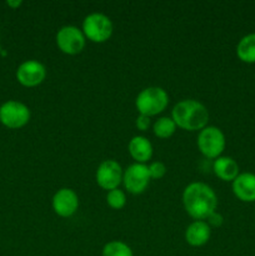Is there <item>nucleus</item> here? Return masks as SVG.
I'll return each mask as SVG.
<instances>
[{
	"label": "nucleus",
	"mask_w": 255,
	"mask_h": 256,
	"mask_svg": "<svg viewBox=\"0 0 255 256\" xmlns=\"http://www.w3.org/2000/svg\"><path fill=\"white\" fill-rule=\"evenodd\" d=\"M182 205L189 216L205 222L210 214L216 212L218 196L209 185L195 182L182 192Z\"/></svg>",
	"instance_id": "f257e3e1"
},
{
	"label": "nucleus",
	"mask_w": 255,
	"mask_h": 256,
	"mask_svg": "<svg viewBox=\"0 0 255 256\" xmlns=\"http://www.w3.org/2000/svg\"><path fill=\"white\" fill-rule=\"evenodd\" d=\"M172 119L178 128L186 132H198L208 126L209 112L206 106L194 99H184L175 104Z\"/></svg>",
	"instance_id": "f03ea898"
},
{
	"label": "nucleus",
	"mask_w": 255,
	"mask_h": 256,
	"mask_svg": "<svg viewBox=\"0 0 255 256\" xmlns=\"http://www.w3.org/2000/svg\"><path fill=\"white\" fill-rule=\"evenodd\" d=\"M169 104V95L160 86H148L138 94L135 106L139 114L145 116H155L162 114Z\"/></svg>",
	"instance_id": "7ed1b4c3"
},
{
	"label": "nucleus",
	"mask_w": 255,
	"mask_h": 256,
	"mask_svg": "<svg viewBox=\"0 0 255 256\" xmlns=\"http://www.w3.org/2000/svg\"><path fill=\"white\" fill-rule=\"evenodd\" d=\"M82 32L88 40L96 44L108 42L114 32V25L109 16L102 12H92L82 22Z\"/></svg>",
	"instance_id": "20e7f679"
},
{
	"label": "nucleus",
	"mask_w": 255,
	"mask_h": 256,
	"mask_svg": "<svg viewBox=\"0 0 255 256\" xmlns=\"http://www.w3.org/2000/svg\"><path fill=\"white\" fill-rule=\"evenodd\" d=\"M200 152L208 159H218L225 150L226 140L224 132L218 126L204 128L200 130L196 140Z\"/></svg>",
	"instance_id": "39448f33"
},
{
	"label": "nucleus",
	"mask_w": 255,
	"mask_h": 256,
	"mask_svg": "<svg viewBox=\"0 0 255 256\" xmlns=\"http://www.w3.org/2000/svg\"><path fill=\"white\" fill-rule=\"evenodd\" d=\"M86 38L82 29L74 25H65L56 32V45L66 55H78L84 50Z\"/></svg>",
	"instance_id": "423d86ee"
},
{
	"label": "nucleus",
	"mask_w": 255,
	"mask_h": 256,
	"mask_svg": "<svg viewBox=\"0 0 255 256\" xmlns=\"http://www.w3.org/2000/svg\"><path fill=\"white\" fill-rule=\"evenodd\" d=\"M30 120V110L22 102L9 100L0 106V122L9 129H20Z\"/></svg>",
	"instance_id": "0eeeda50"
},
{
	"label": "nucleus",
	"mask_w": 255,
	"mask_h": 256,
	"mask_svg": "<svg viewBox=\"0 0 255 256\" xmlns=\"http://www.w3.org/2000/svg\"><path fill=\"white\" fill-rule=\"evenodd\" d=\"M150 180H152V178H150L148 165L134 162L125 169L122 184H124L128 192L139 195L148 189Z\"/></svg>",
	"instance_id": "6e6552de"
},
{
	"label": "nucleus",
	"mask_w": 255,
	"mask_h": 256,
	"mask_svg": "<svg viewBox=\"0 0 255 256\" xmlns=\"http://www.w3.org/2000/svg\"><path fill=\"white\" fill-rule=\"evenodd\" d=\"M122 176H124V172H122V166L119 162L112 159L104 160L98 166L96 174H95L98 185L108 192L118 189L122 182Z\"/></svg>",
	"instance_id": "1a4fd4ad"
},
{
	"label": "nucleus",
	"mask_w": 255,
	"mask_h": 256,
	"mask_svg": "<svg viewBox=\"0 0 255 256\" xmlns=\"http://www.w3.org/2000/svg\"><path fill=\"white\" fill-rule=\"evenodd\" d=\"M46 78L44 64L38 60H26L16 70V80L25 88H34L42 84Z\"/></svg>",
	"instance_id": "9d476101"
},
{
	"label": "nucleus",
	"mask_w": 255,
	"mask_h": 256,
	"mask_svg": "<svg viewBox=\"0 0 255 256\" xmlns=\"http://www.w3.org/2000/svg\"><path fill=\"white\" fill-rule=\"evenodd\" d=\"M52 210L62 218H70L76 212L79 208V198L76 192L69 188L59 189L52 196Z\"/></svg>",
	"instance_id": "9b49d317"
},
{
	"label": "nucleus",
	"mask_w": 255,
	"mask_h": 256,
	"mask_svg": "<svg viewBox=\"0 0 255 256\" xmlns=\"http://www.w3.org/2000/svg\"><path fill=\"white\" fill-rule=\"evenodd\" d=\"M232 189L240 202H255V174L252 172L239 174L232 182Z\"/></svg>",
	"instance_id": "f8f14e48"
},
{
	"label": "nucleus",
	"mask_w": 255,
	"mask_h": 256,
	"mask_svg": "<svg viewBox=\"0 0 255 256\" xmlns=\"http://www.w3.org/2000/svg\"><path fill=\"white\" fill-rule=\"evenodd\" d=\"M212 236V229L204 220H195L185 230V242L192 248L204 246Z\"/></svg>",
	"instance_id": "ddd939ff"
},
{
	"label": "nucleus",
	"mask_w": 255,
	"mask_h": 256,
	"mask_svg": "<svg viewBox=\"0 0 255 256\" xmlns=\"http://www.w3.org/2000/svg\"><path fill=\"white\" fill-rule=\"evenodd\" d=\"M128 150H129L130 156L138 164H145L152 156V142L148 138L142 136V135H136V136L132 138L129 145H128Z\"/></svg>",
	"instance_id": "4468645a"
},
{
	"label": "nucleus",
	"mask_w": 255,
	"mask_h": 256,
	"mask_svg": "<svg viewBox=\"0 0 255 256\" xmlns=\"http://www.w3.org/2000/svg\"><path fill=\"white\" fill-rule=\"evenodd\" d=\"M212 172L222 182H234L240 174L239 165L232 158L219 156L212 162Z\"/></svg>",
	"instance_id": "2eb2a0df"
},
{
	"label": "nucleus",
	"mask_w": 255,
	"mask_h": 256,
	"mask_svg": "<svg viewBox=\"0 0 255 256\" xmlns=\"http://www.w3.org/2000/svg\"><path fill=\"white\" fill-rule=\"evenodd\" d=\"M236 55L245 64H255V32L245 35L239 40Z\"/></svg>",
	"instance_id": "dca6fc26"
},
{
	"label": "nucleus",
	"mask_w": 255,
	"mask_h": 256,
	"mask_svg": "<svg viewBox=\"0 0 255 256\" xmlns=\"http://www.w3.org/2000/svg\"><path fill=\"white\" fill-rule=\"evenodd\" d=\"M176 124L172 118L162 116L159 118L152 125V132L159 139H169L176 132Z\"/></svg>",
	"instance_id": "f3484780"
},
{
	"label": "nucleus",
	"mask_w": 255,
	"mask_h": 256,
	"mask_svg": "<svg viewBox=\"0 0 255 256\" xmlns=\"http://www.w3.org/2000/svg\"><path fill=\"white\" fill-rule=\"evenodd\" d=\"M102 256H134V254H132V248L124 242L112 240L104 245Z\"/></svg>",
	"instance_id": "a211bd4d"
},
{
	"label": "nucleus",
	"mask_w": 255,
	"mask_h": 256,
	"mask_svg": "<svg viewBox=\"0 0 255 256\" xmlns=\"http://www.w3.org/2000/svg\"><path fill=\"white\" fill-rule=\"evenodd\" d=\"M106 204L114 210L122 209L125 206V204H126V195L119 188L114 190H110V192H108L106 195Z\"/></svg>",
	"instance_id": "6ab92c4d"
},
{
	"label": "nucleus",
	"mask_w": 255,
	"mask_h": 256,
	"mask_svg": "<svg viewBox=\"0 0 255 256\" xmlns=\"http://www.w3.org/2000/svg\"><path fill=\"white\" fill-rule=\"evenodd\" d=\"M148 169H149L150 178L155 180L162 179V178L165 176V174H166V166H165L164 162H152V164L148 166Z\"/></svg>",
	"instance_id": "aec40b11"
},
{
	"label": "nucleus",
	"mask_w": 255,
	"mask_h": 256,
	"mask_svg": "<svg viewBox=\"0 0 255 256\" xmlns=\"http://www.w3.org/2000/svg\"><path fill=\"white\" fill-rule=\"evenodd\" d=\"M206 222H208V225H209V226L219 228V226H222V222H224V218H222V214L214 212L212 214L209 215V218L206 219Z\"/></svg>",
	"instance_id": "412c9836"
},
{
	"label": "nucleus",
	"mask_w": 255,
	"mask_h": 256,
	"mask_svg": "<svg viewBox=\"0 0 255 256\" xmlns=\"http://www.w3.org/2000/svg\"><path fill=\"white\" fill-rule=\"evenodd\" d=\"M135 125H136V128L140 132H146L150 126V118L139 114V116L135 120Z\"/></svg>",
	"instance_id": "4be33fe9"
},
{
	"label": "nucleus",
	"mask_w": 255,
	"mask_h": 256,
	"mask_svg": "<svg viewBox=\"0 0 255 256\" xmlns=\"http://www.w3.org/2000/svg\"><path fill=\"white\" fill-rule=\"evenodd\" d=\"M22 4V2H20V0H18V2H6L8 6L12 8V9H16V8H19Z\"/></svg>",
	"instance_id": "5701e85b"
},
{
	"label": "nucleus",
	"mask_w": 255,
	"mask_h": 256,
	"mask_svg": "<svg viewBox=\"0 0 255 256\" xmlns=\"http://www.w3.org/2000/svg\"><path fill=\"white\" fill-rule=\"evenodd\" d=\"M0 55H2V56H6V52H5L4 50H2V44H0Z\"/></svg>",
	"instance_id": "b1692460"
}]
</instances>
